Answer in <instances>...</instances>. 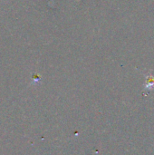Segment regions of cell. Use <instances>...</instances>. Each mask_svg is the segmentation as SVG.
<instances>
[{
  "label": "cell",
  "instance_id": "obj_1",
  "mask_svg": "<svg viewBox=\"0 0 154 155\" xmlns=\"http://www.w3.org/2000/svg\"><path fill=\"white\" fill-rule=\"evenodd\" d=\"M147 77V82L145 84V88L147 90H152L154 88V77L150 74L148 75H146Z\"/></svg>",
  "mask_w": 154,
  "mask_h": 155
}]
</instances>
